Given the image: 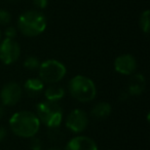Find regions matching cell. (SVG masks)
Here are the masks:
<instances>
[{
    "label": "cell",
    "instance_id": "cell-1",
    "mask_svg": "<svg viewBox=\"0 0 150 150\" xmlns=\"http://www.w3.org/2000/svg\"><path fill=\"white\" fill-rule=\"evenodd\" d=\"M11 131L21 138L35 137L40 129V121L37 115L31 111H19L9 119Z\"/></svg>",
    "mask_w": 150,
    "mask_h": 150
},
{
    "label": "cell",
    "instance_id": "cell-2",
    "mask_svg": "<svg viewBox=\"0 0 150 150\" xmlns=\"http://www.w3.org/2000/svg\"><path fill=\"white\" fill-rule=\"evenodd\" d=\"M46 28L45 16L38 11H28L22 13L18 20V29L27 37H35Z\"/></svg>",
    "mask_w": 150,
    "mask_h": 150
},
{
    "label": "cell",
    "instance_id": "cell-3",
    "mask_svg": "<svg viewBox=\"0 0 150 150\" xmlns=\"http://www.w3.org/2000/svg\"><path fill=\"white\" fill-rule=\"evenodd\" d=\"M70 95L81 103H88L97 96V88L94 81L83 75H76L70 79L68 83Z\"/></svg>",
    "mask_w": 150,
    "mask_h": 150
},
{
    "label": "cell",
    "instance_id": "cell-4",
    "mask_svg": "<svg viewBox=\"0 0 150 150\" xmlns=\"http://www.w3.org/2000/svg\"><path fill=\"white\" fill-rule=\"evenodd\" d=\"M36 115L39 119L40 123L45 125L48 129L60 127L63 120V110L59 103L43 101L37 105Z\"/></svg>",
    "mask_w": 150,
    "mask_h": 150
},
{
    "label": "cell",
    "instance_id": "cell-5",
    "mask_svg": "<svg viewBox=\"0 0 150 150\" xmlns=\"http://www.w3.org/2000/svg\"><path fill=\"white\" fill-rule=\"evenodd\" d=\"M66 67L57 60H46L40 63L38 68L39 78L45 83L54 84L61 81L66 75Z\"/></svg>",
    "mask_w": 150,
    "mask_h": 150
},
{
    "label": "cell",
    "instance_id": "cell-6",
    "mask_svg": "<svg viewBox=\"0 0 150 150\" xmlns=\"http://www.w3.org/2000/svg\"><path fill=\"white\" fill-rule=\"evenodd\" d=\"M21 54L20 45L13 39L5 38L0 42V61L5 65L13 64Z\"/></svg>",
    "mask_w": 150,
    "mask_h": 150
},
{
    "label": "cell",
    "instance_id": "cell-7",
    "mask_svg": "<svg viewBox=\"0 0 150 150\" xmlns=\"http://www.w3.org/2000/svg\"><path fill=\"white\" fill-rule=\"evenodd\" d=\"M88 125V116L81 109L71 111L66 118V127L72 133L79 134L86 129Z\"/></svg>",
    "mask_w": 150,
    "mask_h": 150
},
{
    "label": "cell",
    "instance_id": "cell-8",
    "mask_svg": "<svg viewBox=\"0 0 150 150\" xmlns=\"http://www.w3.org/2000/svg\"><path fill=\"white\" fill-rule=\"evenodd\" d=\"M23 90L17 82H8L0 91V100L3 106H15L20 102Z\"/></svg>",
    "mask_w": 150,
    "mask_h": 150
},
{
    "label": "cell",
    "instance_id": "cell-9",
    "mask_svg": "<svg viewBox=\"0 0 150 150\" xmlns=\"http://www.w3.org/2000/svg\"><path fill=\"white\" fill-rule=\"evenodd\" d=\"M114 69L123 75H132L136 72L137 61L132 54H121L114 61Z\"/></svg>",
    "mask_w": 150,
    "mask_h": 150
},
{
    "label": "cell",
    "instance_id": "cell-10",
    "mask_svg": "<svg viewBox=\"0 0 150 150\" xmlns=\"http://www.w3.org/2000/svg\"><path fill=\"white\" fill-rule=\"evenodd\" d=\"M65 150H98L96 142L86 136H76L67 143Z\"/></svg>",
    "mask_w": 150,
    "mask_h": 150
},
{
    "label": "cell",
    "instance_id": "cell-11",
    "mask_svg": "<svg viewBox=\"0 0 150 150\" xmlns=\"http://www.w3.org/2000/svg\"><path fill=\"white\" fill-rule=\"evenodd\" d=\"M146 88V80L144 75L140 73H134L129 79V86H127V93L129 96H140L143 94Z\"/></svg>",
    "mask_w": 150,
    "mask_h": 150
},
{
    "label": "cell",
    "instance_id": "cell-12",
    "mask_svg": "<svg viewBox=\"0 0 150 150\" xmlns=\"http://www.w3.org/2000/svg\"><path fill=\"white\" fill-rule=\"evenodd\" d=\"M44 88V82L38 78H29L24 84V88H25L26 94L31 98H35L38 95L41 94Z\"/></svg>",
    "mask_w": 150,
    "mask_h": 150
},
{
    "label": "cell",
    "instance_id": "cell-13",
    "mask_svg": "<svg viewBox=\"0 0 150 150\" xmlns=\"http://www.w3.org/2000/svg\"><path fill=\"white\" fill-rule=\"evenodd\" d=\"M65 96V90L60 86H56V84H52L48 86L44 92V97L47 101L50 102H56L58 103L60 100H62Z\"/></svg>",
    "mask_w": 150,
    "mask_h": 150
},
{
    "label": "cell",
    "instance_id": "cell-14",
    "mask_svg": "<svg viewBox=\"0 0 150 150\" xmlns=\"http://www.w3.org/2000/svg\"><path fill=\"white\" fill-rule=\"evenodd\" d=\"M111 105L107 102L97 103L92 109V115L96 119H104L111 114Z\"/></svg>",
    "mask_w": 150,
    "mask_h": 150
},
{
    "label": "cell",
    "instance_id": "cell-15",
    "mask_svg": "<svg viewBox=\"0 0 150 150\" xmlns=\"http://www.w3.org/2000/svg\"><path fill=\"white\" fill-rule=\"evenodd\" d=\"M139 25H140L141 30L145 34L149 33V30H150V11H145L142 13V15L140 16Z\"/></svg>",
    "mask_w": 150,
    "mask_h": 150
},
{
    "label": "cell",
    "instance_id": "cell-16",
    "mask_svg": "<svg viewBox=\"0 0 150 150\" xmlns=\"http://www.w3.org/2000/svg\"><path fill=\"white\" fill-rule=\"evenodd\" d=\"M39 66H40V61L36 57L30 56L24 61V67L26 69H28V70H31V71L38 70Z\"/></svg>",
    "mask_w": 150,
    "mask_h": 150
},
{
    "label": "cell",
    "instance_id": "cell-17",
    "mask_svg": "<svg viewBox=\"0 0 150 150\" xmlns=\"http://www.w3.org/2000/svg\"><path fill=\"white\" fill-rule=\"evenodd\" d=\"M59 127H60L48 129V137H50V140H52L54 142L61 141L63 139V137H64V135H63V133L61 132V129Z\"/></svg>",
    "mask_w": 150,
    "mask_h": 150
},
{
    "label": "cell",
    "instance_id": "cell-18",
    "mask_svg": "<svg viewBox=\"0 0 150 150\" xmlns=\"http://www.w3.org/2000/svg\"><path fill=\"white\" fill-rule=\"evenodd\" d=\"M11 16L9 13V11H5V9H0V25H8L11 23Z\"/></svg>",
    "mask_w": 150,
    "mask_h": 150
},
{
    "label": "cell",
    "instance_id": "cell-19",
    "mask_svg": "<svg viewBox=\"0 0 150 150\" xmlns=\"http://www.w3.org/2000/svg\"><path fill=\"white\" fill-rule=\"evenodd\" d=\"M42 147H43V144H42L41 140L39 138H36V137L31 138V142H30V148H31V150H42Z\"/></svg>",
    "mask_w": 150,
    "mask_h": 150
},
{
    "label": "cell",
    "instance_id": "cell-20",
    "mask_svg": "<svg viewBox=\"0 0 150 150\" xmlns=\"http://www.w3.org/2000/svg\"><path fill=\"white\" fill-rule=\"evenodd\" d=\"M5 34V38H8V39H13V38L17 36V29L13 26H9L6 28L4 32Z\"/></svg>",
    "mask_w": 150,
    "mask_h": 150
},
{
    "label": "cell",
    "instance_id": "cell-21",
    "mask_svg": "<svg viewBox=\"0 0 150 150\" xmlns=\"http://www.w3.org/2000/svg\"><path fill=\"white\" fill-rule=\"evenodd\" d=\"M33 1V4L35 5L37 8L43 9L47 6L48 0H32Z\"/></svg>",
    "mask_w": 150,
    "mask_h": 150
},
{
    "label": "cell",
    "instance_id": "cell-22",
    "mask_svg": "<svg viewBox=\"0 0 150 150\" xmlns=\"http://www.w3.org/2000/svg\"><path fill=\"white\" fill-rule=\"evenodd\" d=\"M6 134H7V132H6V129H5V127H0V142L4 140V138L6 137Z\"/></svg>",
    "mask_w": 150,
    "mask_h": 150
},
{
    "label": "cell",
    "instance_id": "cell-23",
    "mask_svg": "<svg viewBox=\"0 0 150 150\" xmlns=\"http://www.w3.org/2000/svg\"><path fill=\"white\" fill-rule=\"evenodd\" d=\"M129 97H131V96H129V94L127 93V91H125V92L121 93V95H120V100L121 101H125L127 98H129Z\"/></svg>",
    "mask_w": 150,
    "mask_h": 150
},
{
    "label": "cell",
    "instance_id": "cell-24",
    "mask_svg": "<svg viewBox=\"0 0 150 150\" xmlns=\"http://www.w3.org/2000/svg\"><path fill=\"white\" fill-rule=\"evenodd\" d=\"M5 113V110H4V106H3L2 104H0V119L2 118L3 115H4Z\"/></svg>",
    "mask_w": 150,
    "mask_h": 150
},
{
    "label": "cell",
    "instance_id": "cell-25",
    "mask_svg": "<svg viewBox=\"0 0 150 150\" xmlns=\"http://www.w3.org/2000/svg\"><path fill=\"white\" fill-rule=\"evenodd\" d=\"M48 150H61L60 148H57V147H52V148H50Z\"/></svg>",
    "mask_w": 150,
    "mask_h": 150
},
{
    "label": "cell",
    "instance_id": "cell-26",
    "mask_svg": "<svg viewBox=\"0 0 150 150\" xmlns=\"http://www.w3.org/2000/svg\"><path fill=\"white\" fill-rule=\"evenodd\" d=\"M8 1H9V2H13V3H15V2H18V1H20V0H8Z\"/></svg>",
    "mask_w": 150,
    "mask_h": 150
},
{
    "label": "cell",
    "instance_id": "cell-27",
    "mask_svg": "<svg viewBox=\"0 0 150 150\" xmlns=\"http://www.w3.org/2000/svg\"><path fill=\"white\" fill-rule=\"evenodd\" d=\"M0 42H1V32H0Z\"/></svg>",
    "mask_w": 150,
    "mask_h": 150
}]
</instances>
